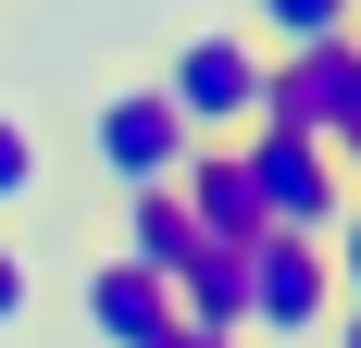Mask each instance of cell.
Listing matches in <instances>:
<instances>
[{
	"mask_svg": "<svg viewBox=\"0 0 361 348\" xmlns=\"http://www.w3.org/2000/svg\"><path fill=\"white\" fill-rule=\"evenodd\" d=\"M63 125H50V112L25 100V87H0V237H25L37 211L63 199Z\"/></svg>",
	"mask_w": 361,
	"mask_h": 348,
	"instance_id": "7",
	"label": "cell"
},
{
	"mask_svg": "<svg viewBox=\"0 0 361 348\" xmlns=\"http://www.w3.org/2000/svg\"><path fill=\"white\" fill-rule=\"evenodd\" d=\"M262 125H299V137H324L336 162L361 149V37H312V50H274L262 75ZM361 187V174H349Z\"/></svg>",
	"mask_w": 361,
	"mask_h": 348,
	"instance_id": "5",
	"label": "cell"
},
{
	"mask_svg": "<svg viewBox=\"0 0 361 348\" xmlns=\"http://www.w3.org/2000/svg\"><path fill=\"white\" fill-rule=\"evenodd\" d=\"M187 125H175V100L149 87V75H100L87 87V112H75V137H63V162L100 187V199H137V187H175L187 174Z\"/></svg>",
	"mask_w": 361,
	"mask_h": 348,
	"instance_id": "2",
	"label": "cell"
},
{
	"mask_svg": "<svg viewBox=\"0 0 361 348\" xmlns=\"http://www.w3.org/2000/svg\"><path fill=\"white\" fill-rule=\"evenodd\" d=\"M237 174H250L262 237H324L336 211L361 199V187H349V162H336L324 137H299V125H250V137H237Z\"/></svg>",
	"mask_w": 361,
	"mask_h": 348,
	"instance_id": "3",
	"label": "cell"
},
{
	"mask_svg": "<svg viewBox=\"0 0 361 348\" xmlns=\"http://www.w3.org/2000/svg\"><path fill=\"white\" fill-rule=\"evenodd\" d=\"M75 323H87V348H149L162 323H175V299H162V274L87 249V261H75Z\"/></svg>",
	"mask_w": 361,
	"mask_h": 348,
	"instance_id": "8",
	"label": "cell"
},
{
	"mask_svg": "<svg viewBox=\"0 0 361 348\" xmlns=\"http://www.w3.org/2000/svg\"><path fill=\"white\" fill-rule=\"evenodd\" d=\"M324 274H336V311H361V199L324 224Z\"/></svg>",
	"mask_w": 361,
	"mask_h": 348,
	"instance_id": "12",
	"label": "cell"
},
{
	"mask_svg": "<svg viewBox=\"0 0 361 348\" xmlns=\"http://www.w3.org/2000/svg\"><path fill=\"white\" fill-rule=\"evenodd\" d=\"M149 348H237V336H200V323H162Z\"/></svg>",
	"mask_w": 361,
	"mask_h": 348,
	"instance_id": "13",
	"label": "cell"
},
{
	"mask_svg": "<svg viewBox=\"0 0 361 348\" xmlns=\"http://www.w3.org/2000/svg\"><path fill=\"white\" fill-rule=\"evenodd\" d=\"M237 299H250V348H312L336 323L324 237H250L237 249Z\"/></svg>",
	"mask_w": 361,
	"mask_h": 348,
	"instance_id": "4",
	"label": "cell"
},
{
	"mask_svg": "<svg viewBox=\"0 0 361 348\" xmlns=\"http://www.w3.org/2000/svg\"><path fill=\"white\" fill-rule=\"evenodd\" d=\"M349 174H361V149H349Z\"/></svg>",
	"mask_w": 361,
	"mask_h": 348,
	"instance_id": "15",
	"label": "cell"
},
{
	"mask_svg": "<svg viewBox=\"0 0 361 348\" xmlns=\"http://www.w3.org/2000/svg\"><path fill=\"white\" fill-rule=\"evenodd\" d=\"M175 199H187V224L212 249H250L262 237V211H250V174H237V137H212V149H187V174H175Z\"/></svg>",
	"mask_w": 361,
	"mask_h": 348,
	"instance_id": "9",
	"label": "cell"
},
{
	"mask_svg": "<svg viewBox=\"0 0 361 348\" xmlns=\"http://www.w3.org/2000/svg\"><path fill=\"white\" fill-rule=\"evenodd\" d=\"M50 323V261L37 237H0V336H37Z\"/></svg>",
	"mask_w": 361,
	"mask_h": 348,
	"instance_id": "11",
	"label": "cell"
},
{
	"mask_svg": "<svg viewBox=\"0 0 361 348\" xmlns=\"http://www.w3.org/2000/svg\"><path fill=\"white\" fill-rule=\"evenodd\" d=\"M349 37H361V13H349Z\"/></svg>",
	"mask_w": 361,
	"mask_h": 348,
	"instance_id": "14",
	"label": "cell"
},
{
	"mask_svg": "<svg viewBox=\"0 0 361 348\" xmlns=\"http://www.w3.org/2000/svg\"><path fill=\"white\" fill-rule=\"evenodd\" d=\"M224 13H237L262 50H312V37H349L361 0H224Z\"/></svg>",
	"mask_w": 361,
	"mask_h": 348,
	"instance_id": "10",
	"label": "cell"
},
{
	"mask_svg": "<svg viewBox=\"0 0 361 348\" xmlns=\"http://www.w3.org/2000/svg\"><path fill=\"white\" fill-rule=\"evenodd\" d=\"M137 75L175 100L187 137L212 149V137H250V125H262V75H274V50H262L237 13H187V25L149 37V63H137Z\"/></svg>",
	"mask_w": 361,
	"mask_h": 348,
	"instance_id": "1",
	"label": "cell"
},
{
	"mask_svg": "<svg viewBox=\"0 0 361 348\" xmlns=\"http://www.w3.org/2000/svg\"><path fill=\"white\" fill-rule=\"evenodd\" d=\"M100 249L112 261H137V274H162V299H175L200 261H212V237L187 224V199L175 187H137V199H100Z\"/></svg>",
	"mask_w": 361,
	"mask_h": 348,
	"instance_id": "6",
	"label": "cell"
}]
</instances>
